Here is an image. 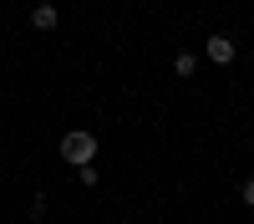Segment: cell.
Returning <instances> with one entry per match:
<instances>
[{
    "label": "cell",
    "mask_w": 254,
    "mask_h": 224,
    "mask_svg": "<svg viewBox=\"0 0 254 224\" xmlns=\"http://www.w3.org/2000/svg\"><path fill=\"white\" fill-rule=\"evenodd\" d=\"M203 56L214 61V67H229V61H234V41H229V36H208V46H203Z\"/></svg>",
    "instance_id": "obj_2"
},
{
    "label": "cell",
    "mask_w": 254,
    "mask_h": 224,
    "mask_svg": "<svg viewBox=\"0 0 254 224\" xmlns=\"http://www.w3.org/2000/svg\"><path fill=\"white\" fill-rule=\"evenodd\" d=\"M81 183H87V189H97V183H102V173L92 168V163H81Z\"/></svg>",
    "instance_id": "obj_5"
},
{
    "label": "cell",
    "mask_w": 254,
    "mask_h": 224,
    "mask_svg": "<svg viewBox=\"0 0 254 224\" xmlns=\"http://www.w3.org/2000/svg\"><path fill=\"white\" fill-rule=\"evenodd\" d=\"M244 204H249V209H254V178L244 183Z\"/></svg>",
    "instance_id": "obj_6"
},
{
    "label": "cell",
    "mask_w": 254,
    "mask_h": 224,
    "mask_svg": "<svg viewBox=\"0 0 254 224\" xmlns=\"http://www.w3.org/2000/svg\"><path fill=\"white\" fill-rule=\"evenodd\" d=\"M193 67H198L193 51H178V56H173V72H178V76H193Z\"/></svg>",
    "instance_id": "obj_4"
},
{
    "label": "cell",
    "mask_w": 254,
    "mask_h": 224,
    "mask_svg": "<svg viewBox=\"0 0 254 224\" xmlns=\"http://www.w3.org/2000/svg\"><path fill=\"white\" fill-rule=\"evenodd\" d=\"M56 148H61V158H66L71 168H81V163H92V158H97V138H92V133H66Z\"/></svg>",
    "instance_id": "obj_1"
},
{
    "label": "cell",
    "mask_w": 254,
    "mask_h": 224,
    "mask_svg": "<svg viewBox=\"0 0 254 224\" xmlns=\"http://www.w3.org/2000/svg\"><path fill=\"white\" fill-rule=\"evenodd\" d=\"M56 20H61V15H56V5H46V0H41V5L31 10V26H36V31H51Z\"/></svg>",
    "instance_id": "obj_3"
},
{
    "label": "cell",
    "mask_w": 254,
    "mask_h": 224,
    "mask_svg": "<svg viewBox=\"0 0 254 224\" xmlns=\"http://www.w3.org/2000/svg\"><path fill=\"white\" fill-rule=\"evenodd\" d=\"M249 148H254V143H249Z\"/></svg>",
    "instance_id": "obj_7"
}]
</instances>
